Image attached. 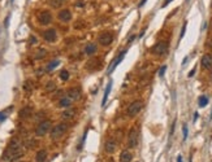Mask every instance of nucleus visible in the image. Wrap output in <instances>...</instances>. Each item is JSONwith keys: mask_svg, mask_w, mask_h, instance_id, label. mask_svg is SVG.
<instances>
[{"mask_svg": "<svg viewBox=\"0 0 212 162\" xmlns=\"http://www.w3.org/2000/svg\"><path fill=\"white\" fill-rule=\"evenodd\" d=\"M22 156H24V150H22V147H21L20 140L18 139H13L12 141H10V144H9L8 149L5 150L3 158H4L5 161H8V162H13V161H17Z\"/></svg>", "mask_w": 212, "mask_h": 162, "instance_id": "obj_1", "label": "nucleus"}, {"mask_svg": "<svg viewBox=\"0 0 212 162\" xmlns=\"http://www.w3.org/2000/svg\"><path fill=\"white\" fill-rule=\"evenodd\" d=\"M66 130H68V125L66 123H59V125H56L55 127L51 130V139L52 140L60 139L66 132Z\"/></svg>", "mask_w": 212, "mask_h": 162, "instance_id": "obj_2", "label": "nucleus"}, {"mask_svg": "<svg viewBox=\"0 0 212 162\" xmlns=\"http://www.w3.org/2000/svg\"><path fill=\"white\" fill-rule=\"evenodd\" d=\"M142 108H143V103L141 101V100L133 101L130 105L128 106V109H126L128 117H135V116H137V114L139 113V111L142 110Z\"/></svg>", "mask_w": 212, "mask_h": 162, "instance_id": "obj_3", "label": "nucleus"}, {"mask_svg": "<svg viewBox=\"0 0 212 162\" xmlns=\"http://www.w3.org/2000/svg\"><path fill=\"white\" fill-rule=\"evenodd\" d=\"M51 122L49 121H43V122H41V123L38 125V127H37V130H35V135L37 136H44L47 132L51 130Z\"/></svg>", "mask_w": 212, "mask_h": 162, "instance_id": "obj_4", "label": "nucleus"}, {"mask_svg": "<svg viewBox=\"0 0 212 162\" xmlns=\"http://www.w3.org/2000/svg\"><path fill=\"white\" fill-rule=\"evenodd\" d=\"M98 42H99V44L103 45V47L109 45L111 43L113 42V34L112 32H109V31H104V32H102V34L99 35Z\"/></svg>", "mask_w": 212, "mask_h": 162, "instance_id": "obj_5", "label": "nucleus"}, {"mask_svg": "<svg viewBox=\"0 0 212 162\" xmlns=\"http://www.w3.org/2000/svg\"><path fill=\"white\" fill-rule=\"evenodd\" d=\"M152 52L155 53L156 56H164L165 53L168 52V43L167 42H159L157 44L154 45Z\"/></svg>", "mask_w": 212, "mask_h": 162, "instance_id": "obj_6", "label": "nucleus"}, {"mask_svg": "<svg viewBox=\"0 0 212 162\" xmlns=\"http://www.w3.org/2000/svg\"><path fill=\"white\" fill-rule=\"evenodd\" d=\"M38 21L41 25H49L52 22V14L48 12V10H42L38 14Z\"/></svg>", "mask_w": 212, "mask_h": 162, "instance_id": "obj_7", "label": "nucleus"}, {"mask_svg": "<svg viewBox=\"0 0 212 162\" xmlns=\"http://www.w3.org/2000/svg\"><path fill=\"white\" fill-rule=\"evenodd\" d=\"M138 144V130L131 128L129 131V139H128V147L129 148H134Z\"/></svg>", "mask_w": 212, "mask_h": 162, "instance_id": "obj_8", "label": "nucleus"}, {"mask_svg": "<svg viewBox=\"0 0 212 162\" xmlns=\"http://www.w3.org/2000/svg\"><path fill=\"white\" fill-rule=\"evenodd\" d=\"M56 37H57V34H56L55 29H48V30H46L44 32H43V38H44L46 42H49V43L55 42Z\"/></svg>", "mask_w": 212, "mask_h": 162, "instance_id": "obj_9", "label": "nucleus"}, {"mask_svg": "<svg viewBox=\"0 0 212 162\" xmlns=\"http://www.w3.org/2000/svg\"><path fill=\"white\" fill-rule=\"evenodd\" d=\"M200 62H202V66L204 67V69L212 71V55H211V53L204 55L202 57V61H200Z\"/></svg>", "mask_w": 212, "mask_h": 162, "instance_id": "obj_10", "label": "nucleus"}, {"mask_svg": "<svg viewBox=\"0 0 212 162\" xmlns=\"http://www.w3.org/2000/svg\"><path fill=\"white\" fill-rule=\"evenodd\" d=\"M117 148V143L114 141L113 139H111V140H107L106 144H104V150H106L108 154H112L114 153V150H116Z\"/></svg>", "mask_w": 212, "mask_h": 162, "instance_id": "obj_11", "label": "nucleus"}, {"mask_svg": "<svg viewBox=\"0 0 212 162\" xmlns=\"http://www.w3.org/2000/svg\"><path fill=\"white\" fill-rule=\"evenodd\" d=\"M125 55H126V51H123V52L120 53V55H118V57H117L116 60H113V64H112V65H111V66L108 67V74H111V73H112V71H113L114 69H116V66H117V65H118V64L121 62V61L124 60Z\"/></svg>", "mask_w": 212, "mask_h": 162, "instance_id": "obj_12", "label": "nucleus"}, {"mask_svg": "<svg viewBox=\"0 0 212 162\" xmlns=\"http://www.w3.org/2000/svg\"><path fill=\"white\" fill-rule=\"evenodd\" d=\"M72 18V13L69 9H61L59 12V20L63 21V22H69Z\"/></svg>", "mask_w": 212, "mask_h": 162, "instance_id": "obj_13", "label": "nucleus"}, {"mask_svg": "<svg viewBox=\"0 0 212 162\" xmlns=\"http://www.w3.org/2000/svg\"><path fill=\"white\" fill-rule=\"evenodd\" d=\"M68 96L70 97L72 100H78L81 97V89L78 87H73L68 91Z\"/></svg>", "mask_w": 212, "mask_h": 162, "instance_id": "obj_14", "label": "nucleus"}, {"mask_svg": "<svg viewBox=\"0 0 212 162\" xmlns=\"http://www.w3.org/2000/svg\"><path fill=\"white\" fill-rule=\"evenodd\" d=\"M96 51H98V48H96V44H94V43H89V44H86L85 49H83V52H85L87 56L95 55Z\"/></svg>", "mask_w": 212, "mask_h": 162, "instance_id": "obj_15", "label": "nucleus"}, {"mask_svg": "<svg viewBox=\"0 0 212 162\" xmlns=\"http://www.w3.org/2000/svg\"><path fill=\"white\" fill-rule=\"evenodd\" d=\"M133 160V154L129 150H123L120 154V162H130Z\"/></svg>", "mask_w": 212, "mask_h": 162, "instance_id": "obj_16", "label": "nucleus"}, {"mask_svg": "<svg viewBox=\"0 0 212 162\" xmlns=\"http://www.w3.org/2000/svg\"><path fill=\"white\" fill-rule=\"evenodd\" d=\"M72 101H73V100H72L69 96L61 97V99L59 100V106H60V108H69V106L72 105Z\"/></svg>", "mask_w": 212, "mask_h": 162, "instance_id": "obj_17", "label": "nucleus"}, {"mask_svg": "<svg viewBox=\"0 0 212 162\" xmlns=\"http://www.w3.org/2000/svg\"><path fill=\"white\" fill-rule=\"evenodd\" d=\"M46 158H47V150H46V149H42V150H39V152L37 153V157H35V160H37V162H44Z\"/></svg>", "mask_w": 212, "mask_h": 162, "instance_id": "obj_18", "label": "nucleus"}, {"mask_svg": "<svg viewBox=\"0 0 212 162\" xmlns=\"http://www.w3.org/2000/svg\"><path fill=\"white\" fill-rule=\"evenodd\" d=\"M31 113H33V109L31 108H24L22 110H20V117L21 118H29L31 116Z\"/></svg>", "mask_w": 212, "mask_h": 162, "instance_id": "obj_19", "label": "nucleus"}, {"mask_svg": "<svg viewBox=\"0 0 212 162\" xmlns=\"http://www.w3.org/2000/svg\"><path fill=\"white\" fill-rule=\"evenodd\" d=\"M111 88H112V81L107 84V88H106V91H104V97H103V101H102V105L103 106L106 105V103H107V99H108V95H109V92H111Z\"/></svg>", "mask_w": 212, "mask_h": 162, "instance_id": "obj_20", "label": "nucleus"}, {"mask_svg": "<svg viewBox=\"0 0 212 162\" xmlns=\"http://www.w3.org/2000/svg\"><path fill=\"white\" fill-rule=\"evenodd\" d=\"M74 114H75V111L73 109H68L63 113V118L64 119H72V118L74 117Z\"/></svg>", "mask_w": 212, "mask_h": 162, "instance_id": "obj_21", "label": "nucleus"}, {"mask_svg": "<svg viewBox=\"0 0 212 162\" xmlns=\"http://www.w3.org/2000/svg\"><path fill=\"white\" fill-rule=\"evenodd\" d=\"M46 55H47V51H46L44 48H41V49H38L37 53H35V59L37 60H42L43 57H46Z\"/></svg>", "mask_w": 212, "mask_h": 162, "instance_id": "obj_22", "label": "nucleus"}, {"mask_svg": "<svg viewBox=\"0 0 212 162\" xmlns=\"http://www.w3.org/2000/svg\"><path fill=\"white\" fill-rule=\"evenodd\" d=\"M59 64H60V61L59 60H53V61H51L48 65H47V67H46V70L47 71H51V70H53L56 66H59Z\"/></svg>", "mask_w": 212, "mask_h": 162, "instance_id": "obj_23", "label": "nucleus"}, {"mask_svg": "<svg viewBox=\"0 0 212 162\" xmlns=\"http://www.w3.org/2000/svg\"><path fill=\"white\" fill-rule=\"evenodd\" d=\"M208 104V97L207 96H204V95H202V96H199V106L200 108H204Z\"/></svg>", "mask_w": 212, "mask_h": 162, "instance_id": "obj_24", "label": "nucleus"}, {"mask_svg": "<svg viewBox=\"0 0 212 162\" xmlns=\"http://www.w3.org/2000/svg\"><path fill=\"white\" fill-rule=\"evenodd\" d=\"M60 79H61V81H68V79H69V73H68L66 70H61L60 71Z\"/></svg>", "mask_w": 212, "mask_h": 162, "instance_id": "obj_25", "label": "nucleus"}, {"mask_svg": "<svg viewBox=\"0 0 212 162\" xmlns=\"http://www.w3.org/2000/svg\"><path fill=\"white\" fill-rule=\"evenodd\" d=\"M46 89H47V91H53V89H55V83H53V82H48V84L46 86Z\"/></svg>", "mask_w": 212, "mask_h": 162, "instance_id": "obj_26", "label": "nucleus"}, {"mask_svg": "<svg viewBox=\"0 0 212 162\" xmlns=\"http://www.w3.org/2000/svg\"><path fill=\"white\" fill-rule=\"evenodd\" d=\"M188 126L186 125H184V127H182V134H184V140H186L188 139Z\"/></svg>", "mask_w": 212, "mask_h": 162, "instance_id": "obj_27", "label": "nucleus"}, {"mask_svg": "<svg viewBox=\"0 0 212 162\" xmlns=\"http://www.w3.org/2000/svg\"><path fill=\"white\" fill-rule=\"evenodd\" d=\"M24 88H25V91H31V84H30V82H26L24 86Z\"/></svg>", "mask_w": 212, "mask_h": 162, "instance_id": "obj_28", "label": "nucleus"}, {"mask_svg": "<svg viewBox=\"0 0 212 162\" xmlns=\"http://www.w3.org/2000/svg\"><path fill=\"white\" fill-rule=\"evenodd\" d=\"M165 70H167V66H165V65H164V66H163V67H161V69L159 70V75H160V77H163V75H164Z\"/></svg>", "mask_w": 212, "mask_h": 162, "instance_id": "obj_29", "label": "nucleus"}, {"mask_svg": "<svg viewBox=\"0 0 212 162\" xmlns=\"http://www.w3.org/2000/svg\"><path fill=\"white\" fill-rule=\"evenodd\" d=\"M7 118V114H5V111H0V121H4Z\"/></svg>", "mask_w": 212, "mask_h": 162, "instance_id": "obj_30", "label": "nucleus"}, {"mask_svg": "<svg viewBox=\"0 0 212 162\" xmlns=\"http://www.w3.org/2000/svg\"><path fill=\"white\" fill-rule=\"evenodd\" d=\"M185 30H186V22L184 23V26H182V30H181V35H179V38H182L185 35Z\"/></svg>", "mask_w": 212, "mask_h": 162, "instance_id": "obj_31", "label": "nucleus"}, {"mask_svg": "<svg viewBox=\"0 0 212 162\" xmlns=\"http://www.w3.org/2000/svg\"><path fill=\"white\" fill-rule=\"evenodd\" d=\"M37 43V38L35 37H30V44H35Z\"/></svg>", "mask_w": 212, "mask_h": 162, "instance_id": "obj_32", "label": "nucleus"}, {"mask_svg": "<svg viewBox=\"0 0 212 162\" xmlns=\"http://www.w3.org/2000/svg\"><path fill=\"white\" fill-rule=\"evenodd\" d=\"M198 117H199V113H198V111H196V113H194V118H193V121L195 122L196 119H198Z\"/></svg>", "mask_w": 212, "mask_h": 162, "instance_id": "obj_33", "label": "nucleus"}, {"mask_svg": "<svg viewBox=\"0 0 212 162\" xmlns=\"http://www.w3.org/2000/svg\"><path fill=\"white\" fill-rule=\"evenodd\" d=\"M172 1V0H165V1L163 3V5H161V7H163V8H164V7H167L168 4H169V3Z\"/></svg>", "mask_w": 212, "mask_h": 162, "instance_id": "obj_34", "label": "nucleus"}, {"mask_svg": "<svg viewBox=\"0 0 212 162\" xmlns=\"http://www.w3.org/2000/svg\"><path fill=\"white\" fill-rule=\"evenodd\" d=\"M194 74H195V67H194V69H193V70H191V71H190V73H189V77H193Z\"/></svg>", "mask_w": 212, "mask_h": 162, "instance_id": "obj_35", "label": "nucleus"}, {"mask_svg": "<svg viewBox=\"0 0 212 162\" xmlns=\"http://www.w3.org/2000/svg\"><path fill=\"white\" fill-rule=\"evenodd\" d=\"M177 162H182V157H181V156L177 157Z\"/></svg>", "mask_w": 212, "mask_h": 162, "instance_id": "obj_36", "label": "nucleus"}, {"mask_svg": "<svg viewBox=\"0 0 212 162\" xmlns=\"http://www.w3.org/2000/svg\"><path fill=\"white\" fill-rule=\"evenodd\" d=\"M134 39H135V37H134V35H133V37H131L130 39H129V43H131L133 40H134Z\"/></svg>", "mask_w": 212, "mask_h": 162, "instance_id": "obj_37", "label": "nucleus"}, {"mask_svg": "<svg viewBox=\"0 0 212 162\" xmlns=\"http://www.w3.org/2000/svg\"><path fill=\"white\" fill-rule=\"evenodd\" d=\"M145 3H146V0H142V1H141V3H139V7H142L143 4H145Z\"/></svg>", "mask_w": 212, "mask_h": 162, "instance_id": "obj_38", "label": "nucleus"}, {"mask_svg": "<svg viewBox=\"0 0 212 162\" xmlns=\"http://www.w3.org/2000/svg\"><path fill=\"white\" fill-rule=\"evenodd\" d=\"M190 162H191V160H190Z\"/></svg>", "mask_w": 212, "mask_h": 162, "instance_id": "obj_39", "label": "nucleus"}, {"mask_svg": "<svg viewBox=\"0 0 212 162\" xmlns=\"http://www.w3.org/2000/svg\"><path fill=\"white\" fill-rule=\"evenodd\" d=\"M12 1H13V0H12Z\"/></svg>", "mask_w": 212, "mask_h": 162, "instance_id": "obj_40", "label": "nucleus"}]
</instances>
